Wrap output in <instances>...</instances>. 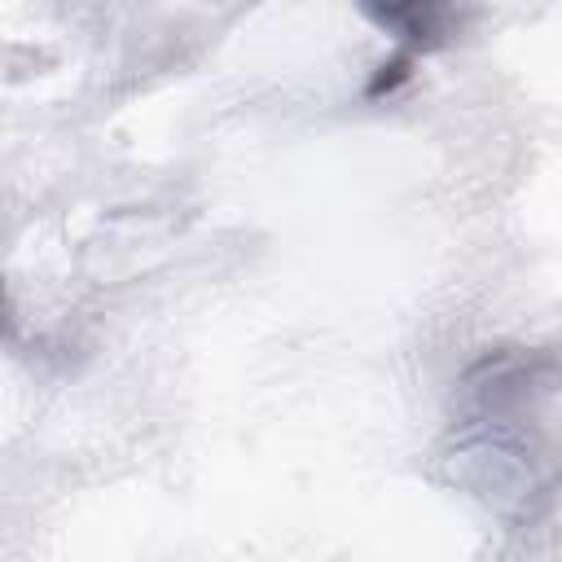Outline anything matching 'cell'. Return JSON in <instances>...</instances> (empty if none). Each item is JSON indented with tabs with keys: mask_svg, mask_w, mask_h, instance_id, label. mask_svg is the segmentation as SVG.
I'll use <instances>...</instances> for the list:
<instances>
[{
	"mask_svg": "<svg viewBox=\"0 0 562 562\" xmlns=\"http://www.w3.org/2000/svg\"><path fill=\"white\" fill-rule=\"evenodd\" d=\"M408 57H391V61H382L378 66V75H373V83H369V97H382V92H391V88H400L404 79H408Z\"/></svg>",
	"mask_w": 562,
	"mask_h": 562,
	"instance_id": "1",
	"label": "cell"
}]
</instances>
